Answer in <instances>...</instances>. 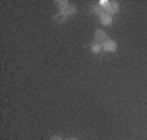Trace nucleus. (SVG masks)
Instances as JSON below:
<instances>
[{"mask_svg": "<svg viewBox=\"0 0 147 140\" xmlns=\"http://www.w3.org/2000/svg\"><path fill=\"white\" fill-rule=\"evenodd\" d=\"M90 51H92V54H98V52H101L103 49H101V44H96V42H93V44L90 46Z\"/></svg>", "mask_w": 147, "mask_h": 140, "instance_id": "423d86ee", "label": "nucleus"}, {"mask_svg": "<svg viewBox=\"0 0 147 140\" xmlns=\"http://www.w3.org/2000/svg\"><path fill=\"white\" fill-rule=\"evenodd\" d=\"M98 5L103 8V10L108 13V15L111 16H115L118 11H119V3L118 2H110V0H100L98 2Z\"/></svg>", "mask_w": 147, "mask_h": 140, "instance_id": "f03ea898", "label": "nucleus"}, {"mask_svg": "<svg viewBox=\"0 0 147 140\" xmlns=\"http://www.w3.org/2000/svg\"><path fill=\"white\" fill-rule=\"evenodd\" d=\"M65 140H79V139H75V137H72V139H65Z\"/></svg>", "mask_w": 147, "mask_h": 140, "instance_id": "9d476101", "label": "nucleus"}, {"mask_svg": "<svg viewBox=\"0 0 147 140\" xmlns=\"http://www.w3.org/2000/svg\"><path fill=\"white\" fill-rule=\"evenodd\" d=\"M92 13H95V15L100 18V21H101V25H103V26H110L111 23H113V16L108 15V13H106L100 5H98V7H95V5L92 7Z\"/></svg>", "mask_w": 147, "mask_h": 140, "instance_id": "f257e3e1", "label": "nucleus"}, {"mask_svg": "<svg viewBox=\"0 0 147 140\" xmlns=\"http://www.w3.org/2000/svg\"><path fill=\"white\" fill-rule=\"evenodd\" d=\"M57 5H59V8H61L59 11H62V10H65V8L69 7V2H65V0H59Z\"/></svg>", "mask_w": 147, "mask_h": 140, "instance_id": "6e6552de", "label": "nucleus"}, {"mask_svg": "<svg viewBox=\"0 0 147 140\" xmlns=\"http://www.w3.org/2000/svg\"><path fill=\"white\" fill-rule=\"evenodd\" d=\"M65 20H67V16L64 15V13H57V15L54 16V21H56V23H59V25H61V23H64Z\"/></svg>", "mask_w": 147, "mask_h": 140, "instance_id": "0eeeda50", "label": "nucleus"}, {"mask_svg": "<svg viewBox=\"0 0 147 140\" xmlns=\"http://www.w3.org/2000/svg\"><path fill=\"white\" fill-rule=\"evenodd\" d=\"M59 13H64V15L69 18V16H72V15H75V13H77V8H75V5H70V3H69L67 8H65V10H62V11H59Z\"/></svg>", "mask_w": 147, "mask_h": 140, "instance_id": "39448f33", "label": "nucleus"}, {"mask_svg": "<svg viewBox=\"0 0 147 140\" xmlns=\"http://www.w3.org/2000/svg\"><path fill=\"white\" fill-rule=\"evenodd\" d=\"M101 49L105 52H115L116 49H118V44H116L115 39H108V41H105L101 44Z\"/></svg>", "mask_w": 147, "mask_h": 140, "instance_id": "20e7f679", "label": "nucleus"}, {"mask_svg": "<svg viewBox=\"0 0 147 140\" xmlns=\"http://www.w3.org/2000/svg\"><path fill=\"white\" fill-rule=\"evenodd\" d=\"M51 140H64V139H61L59 135H54V137H51Z\"/></svg>", "mask_w": 147, "mask_h": 140, "instance_id": "1a4fd4ad", "label": "nucleus"}, {"mask_svg": "<svg viewBox=\"0 0 147 140\" xmlns=\"http://www.w3.org/2000/svg\"><path fill=\"white\" fill-rule=\"evenodd\" d=\"M93 36H95V42H96V44H103L105 41H108V39H110V38H108V34H106V31H103V29H96Z\"/></svg>", "mask_w": 147, "mask_h": 140, "instance_id": "7ed1b4c3", "label": "nucleus"}]
</instances>
